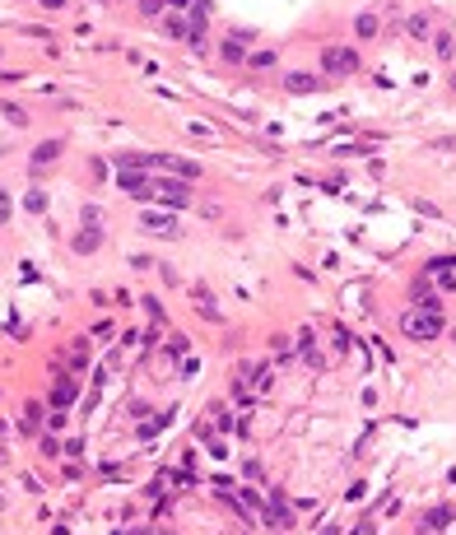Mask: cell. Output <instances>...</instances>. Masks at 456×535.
Segmentation results:
<instances>
[{"instance_id": "19", "label": "cell", "mask_w": 456, "mask_h": 535, "mask_svg": "<svg viewBox=\"0 0 456 535\" xmlns=\"http://www.w3.org/2000/svg\"><path fill=\"white\" fill-rule=\"evenodd\" d=\"M24 205H28L33 214H42V210H47V191H28V196H24Z\"/></svg>"}, {"instance_id": "29", "label": "cell", "mask_w": 456, "mask_h": 535, "mask_svg": "<svg viewBox=\"0 0 456 535\" xmlns=\"http://www.w3.org/2000/svg\"><path fill=\"white\" fill-rule=\"evenodd\" d=\"M56 5H65V0H42V10H56Z\"/></svg>"}, {"instance_id": "32", "label": "cell", "mask_w": 456, "mask_h": 535, "mask_svg": "<svg viewBox=\"0 0 456 535\" xmlns=\"http://www.w3.org/2000/svg\"><path fill=\"white\" fill-rule=\"evenodd\" d=\"M452 89H456V75H452Z\"/></svg>"}, {"instance_id": "12", "label": "cell", "mask_w": 456, "mask_h": 535, "mask_svg": "<svg viewBox=\"0 0 456 535\" xmlns=\"http://www.w3.org/2000/svg\"><path fill=\"white\" fill-rule=\"evenodd\" d=\"M79 396V386L70 382V377H61V382H56V391H51V405H56V410H61V405H70V400Z\"/></svg>"}, {"instance_id": "8", "label": "cell", "mask_w": 456, "mask_h": 535, "mask_svg": "<svg viewBox=\"0 0 456 535\" xmlns=\"http://www.w3.org/2000/svg\"><path fill=\"white\" fill-rule=\"evenodd\" d=\"M316 89H326V75H289V93H316Z\"/></svg>"}, {"instance_id": "30", "label": "cell", "mask_w": 456, "mask_h": 535, "mask_svg": "<svg viewBox=\"0 0 456 535\" xmlns=\"http://www.w3.org/2000/svg\"><path fill=\"white\" fill-rule=\"evenodd\" d=\"M182 5H187V0H168V10H182Z\"/></svg>"}, {"instance_id": "28", "label": "cell", "mask_w": 456, "mask_h": 535, "mask_svg": "<svg viewBox=\"0 0 456 535\" xmlns=\"http://www.w3.org/2000/svg\"><path fill=\"white\" fill-rule=\"evenodd\" d=\"M42 452H47V456H61V443H56V438L47 433V438H42Z\"/></svg>"}, {"instance_id": "27", "label": "cell", "mask_w": 456, "mask_h": 535, "mask_svg": "<svg viewBox=\"0 0 456 535\" xmlns=\"http://www.w3.org/2000/svg\"><path fill=\"white\" fill-rule=\"evenodd\" d=\"M187 345H191L187 336H173V340H168V354H187Z\"/></svg>"}, {"instance_id": "13", "label": "cell", "mask_w": 456, "mask_h": 535, "mask_svg": "<svg viewBox=\"0 0 456 535\" xmlns=\"http://www.w3.org/2000/svg\"><path fill=\"white\" fill-rule=\"evenodd\" d=\"M354 33L359 38H378V15H359L354 19Z\"/></svg>"}, {"instance_id": "3", "label": "cell", "mask_w": 456, "mask_h": 535, "mask_svg": "<svg viewBox=\"0 0 456 535\" xmlns=\"http://www.w3.org/2000/svg\"><path fill=\"white\" fill-rule=\"evenodd\" d=\"M154 200H163L168 210H187L191 205V182H182V177H154Z\"/></svg>"}, {"instance_id": "31", "label": "cell", "mask_w": 456, "mask_h": 535, "mask_svg": "<svg viewBox=\"0 0 456 535\" xmlns=\"http://www.w3.org/2000/svg\"><path fill=\"white\" fill-rule=\"evenodd\" d=\"M158 535H173V531H158Z\"/></svg>"}, {"instance_id": "17", "label": "cell", "mask_w": 456, "mask_h": 535, "mask_svg": "<svg viewBox=\"0 0 456 535\" xmlns=\"http://www.w3.org/2000/svg\"><path fill=\"white\" fill-rule=\"evenodd\" d=\"M37 424H42V405L33 400L28 410H24V433H37Z\"/></svg>"}, {"instance_id": "33", "label": "cell", "mask_w": 456, "mask_h": 535, "mask_svg": "<svg viewBox=\"0 0 456 535\" xmlns=\"http://www.w3.org/2000/svg\"><path fill=\"white\" fill-rule=\"evenodd\" d=\"M452 340H456V326H452Z\"/></svg>"}, {"instance_id": "22", "label": "cell", "mask_w": 456, "mask_h": 535, "mask_svg": "<svg viewBox=\"0 0 456 535\" xmlns=\"http://www.w3.org/2000/svg\"><path fill=\"white\" fill-rule=\"evenodd\" d=\"M0 112H5V117H10V122H15V126H28V112H24V107L5 103V107H0Z\"/></svg>"}, {"instance_id": "18", "label": "cell", "mask_w": 456, "mask_h": 535, "mask_svg": "<svg viewBox=\"0 0 456 535\" xmlns=\"http://www.w3.org/2000/svg\"><path fill=\"white\" fill-rule=\"evenodd\" d=\"M409 293L424 303V298H433V284H428V275H414V284H409Z\"/></svg>"}, {"instance_id": "14", "label": "cell", "mask_w": 456, "mask_h": 535, "mask_svg": "<svg viewBox=\"0 0 456 535\" xmlns=\"http://www.w3.org/2000/svg\"><path fill=\"white\" fill-rule=\"evenodd\" d=\"M447 270H456V256H433L424 265V275H447Z\"/></svg>"}, {"instance_id": "2", "label": "cell", "mask_w": 456, "mask_h": 535, "mask_svg": "<svg viewBox=\"0 0 456 535\" xmlns=\"http://www.w3.org/2000/svg\"><path fill=\"white\" fill-rule=\"evenodd\" d=\"M321 70L330 79H349L359 70V51L354 47H321Z\"/></svg>"}, {"instance_id": "11", "label": "cell", "mask_w": 456, "mask_h": 535, "mask_svg": "<svg viewBox=\"0 0 456 535\" xmlns=\"http://www.w3.org/2000/svg\"><path fill=\"white\" fill-rule=\"evenodd\" d=\"M163 172H173V177H182V182H196V177H201V168L187 163V158H177V154H168V168Z\"/></svg>"}, {"instance_id": "15", "label": "cell", "mask_w": 456, "mask_h": 535, "mask_svg": "<svg viewBox=\"0 0 456 535\" xmlns=\"http://www.w3.org/2000/svg\"><path fill=\"white\" fill-rule=\"evenodd\" d=\"M98 247H103V233L98 229H89L84 238H75V252H98Z\"/></svg>"}, {"instance_id": "21", "label": "cell", "mask_w": 456, "mask_h": 535, "mask_svg": "<svg viewBox=\"0 0 456 535\" xmlns=\"http://www.w3.org/2000/svg\"><path fill=\"white\" fill-rule=\"evenodd\" d=\"M247 65H252V70H270V65H275V51H256V56H247Z\"/></svg>"}, {"instance_id": "25", "label": "cell", "mask_w": 456, "mask_h": 535, "mask_svg": "<svg viewBox=\"0 0 456 535\" xmlns=\"http://www.w3.org/2000/svg\"><path fill=\"white\" fill-rule=\"evenodd\" d=\"M163 5H168V0H140V15H149V19H154L158 10H163Z\"/></svg>"}, {"instance_id": "5", "label": "cell", "mask_w": 456, "mask_h": 535, "mask_svg": "<svg viewBox=\"0 0 456 535\" xmlns=\"http://www.w3.org/2000/svg\"><path fill=\"white\" fill-rule=\"evenodd\" d=\"M117 186L126 191V196H140V200H154V182L144 177V172H117Z\"/></svg>"}, {"instance_id": "1", "label": "cell", "mask_w": 456, "mask_h": 535, "mask_svg": "<svg viewBox=\"0 0 456 535\" xmlns=\"http://www.w3.org/2000/svg\"><path fill=\"white\" fill-rule=\"evenodd\" d=\"M400 331H405L409 340L428 345V340L442 336V312H428V307H405V312H400Z\"/></svg>"}, {"instance_id": "24", "label": "cell", "mask_w": 456, "mask_h": 535, "mask_svg": "<svg viewBox=\"0 0 456 535\" xmlns=\"http://www.w3.org/2000/svg\"><path fill=\"white\" fill-rule=\"evenodd\" d=\"M409 33H414V38H428V19L414 15V19H409Z\"/></svg>"}, {"instance_id": "26", "label": "cell", "mask_w": 456, "mask_h": 535, "mask_svg": "<svg viewBox=\"0 0 456 535\" xmlns=\"http://www.w3.org/2000/svg\"><path fill=\"white\" fill-rule=\"evenodd\" d=\"M10 210H15V205H10V191H5V186H0V224H5V219H10Z\"/></svg>"}, {"instance_id": "7", "label": "cell", "mask_w": 456, "mask_h": 535, "mask_svg": "<svg viewBox=\"0 0 456 535\" xmlns=\"http://www.w3.org/2000/svg\"><path fill=\"white\" fill-rule=\"evenodd\" d=\"M56 154H61V140H47V145H37V149H33V158H28V168H33V172H42L47 163H56Z\"/></svg>"}, {"instance_id": "4", "label": "cell", "mask_w": 456, "mask_h": 535, "mask_svg": "<svg viewBox=\"0 0 456 535\" xmlns=\"http://www.w3.org/2000/svg\"><path fill=\"white\" fill-rule=\"evenodd\" d=\"M452 521V507L447 503H433L428 512H419V521H414V535H442V526Z\"/></svg>"}, {"instance_id": "10", "label": "cell", "mask_w": 456, "mask_h": 535, "mask_svg": "<svg viewBox=\"0 0 456 535\" xmlns=\"http://www.w3.org/2000/svg\"><path fill=\"white\" fill-rule=\"evenodd\" d=\"M140 224H144V229H154V233H163V238H177V219H173V214H144Z\"/></svg>"}, {"instance_id": "6", "label": "cell", "mask_w": 456, "mask_h": 535, "mask_svg": "<svg viewBox=\"0 0 456 535\" xmlns=\"http://www.w3.org/2000/svg\"><path fill=\"white\" fill-rule=\"evenodd\" d=\"M191 298H196V312H201L205 321H223V312L214 307V293L205 289V284H196V289H191Z\"/></svg>"}, {"instance_id": "23", "label": "cell", "mask_w": 456, "mask_h": 535, "mask_svg": "<svg viewBox=\"0 0 456 535\" xmlns=\"http://www.w3.org/2000/svg\"><path fill=\"white\" fill-rule=\"evenodd\" d=\"M168 33H173V38H191V28L182 24V15H168Z\"/></svg>"}, {"instance_id": "16", "label": "cell", "mask_w": 456, "mask_h": 535, "mask_svg": "<svg viewBox=\"0 0 456 535\" xmlns=\"http://www.w3.org/2000/svg\"><path fill=\"white\" fill-rule=\"evenodd\" d=\"M433 51H438L442 61H452V51H456V42H452V33H438V38H433Z\"/></svg>"}, {"instance_id": "20", "label": "cell", "mask_w": 456, "mask_h": 535, "mask_svg": "<svg viewBox=\"0 0 456 535\" xmlns=\"http://www.w3.org/2000/svg\"><path fill=\"white\" fill-rule=\"evenodd\" d=\"M270 345H275V359H294V340L289 336H275Z\"/></svg>"}, {"instance_id": "9", "label": "cell", "mask_w": 456, "mask_h": 535, "mask_svg": "<svg viewBox=\"0 0 456 535\" xmlns=\"http://www.w3.org/2000/svg\"><path fill=\"white\" fill-rule=\"evenodd\" d=\"M219 51H223V61H228V65H242V61H247V42H242L237 33H228V38H223Z\"/></svg>"}]
</instances>
